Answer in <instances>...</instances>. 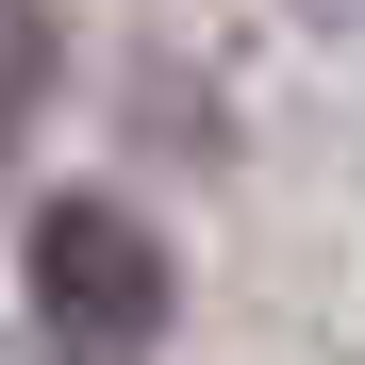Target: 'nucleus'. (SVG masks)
<instances>
[{
	"label": "nucleus",
	"instance_id": "obj_1",
	"mask_svg": "<svg viewBox=\"0 0 365 365\" xmlns=\"http://www.w3.org/2000/svg\"><path fill=\"white\" fill-rule=\"evenodd\" d=\"M166 316H182V282H166L150 216H116V200H50L34 216V332H50V365H150Z\"/></svg>",
	"mask_w": 365,
	"mask_h": 365
},
{
	"label": "nucleus",
	"instance_id": "obj_2",
	"mask_svg": "<svg viewBox=\"0 0 365 365\" xmlns=\"http://www.w3.org/2000/svg\"><path fill=\"white\" fill-rule=\"evenodd\" d=\"M34 100H50V34H34V0H0V166H17Z\"/></svg>",
	"mask_w": 365,
	"mask_h": 365
}]
</instances>
